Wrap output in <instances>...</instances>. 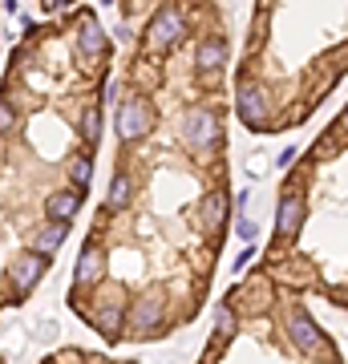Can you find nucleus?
<instances>
[{
	"instance_id": "nucleus-1",
	"label": "nucleus",
	"mask_w": 348,
	"mask_h": 364,
	"mask_svg": "<svg viewBox=\"0 0 348 364\" xmlns=\"http://www.w3.org/2000/svg\"><path fill=\"white\" fill-rule=\"evenodd\" d=\"M288 336H292L296 352H304V356H332L324 332L316 328V320H312L304 308H292V312H288Z\"/></svg>"
},
{
	"instance_id": "nucleus-2",
	"label": "nucleus",
	"mask_w": 348,
	"mask_h": 364,
	"mask_svg": "<svg viewBox=\"0 0 348 364\" xmlns=\"http://www.w3.org/2000/svg\"><path fill=\"white\" fill-rule=\"evenodd\" d=\"M150 126H154V109H150V102H142V97H126V102L117 105V117H114L117 138H126V142L146 138Z\"/></svg>"
},
{
	"instance_id": "nucleus-3",
	"label": "nucleus",
	"mask_w": 348,
	"mask_h": 364,
	"mask_svg": "<svg viewBox=\"0 0 348 364\" xmlns=\"http://www.w3.org/2000/svg\"><path fill=\"white\" fill-rule=\"evenodd\" d=\"M182 37H186V21H182L179 9H162V13L150 21V28H146L150 49H174Z\"/></svg>"
},
{
	"instance_id": "nucleus-4",
	"label": "nucleus",
	"mask_w": 348,
	"mask_h": 364,
	"mask_svg": "<svg viewBox=\"0 0 348 364\" xmlns=\"http://www.w3.org/2000/svg\"><path fill=\"white\" fill-rule=\"evenodd\" d=\"M182 134H186V142L194 150H206V146H215V138H219V117L211 114V109H203V105H194V109H186Z\"/></svg>"
},
{
	"instance_id": "nucleus-5",
	"label": "nucleus",
	"mask_w": 348,
	"mask_h": 364,
	"mask_svg": "<svg viewBox=\"0 0 348 364\" xmlns=\"http://www.w3.org/2000/svg\"><path fill=\"white\" fill-rule=\"evenodd\" d=\"M45 272H49V251H28V255H21V259L9 267V279H13L16 296L33 291V284H37Z\"/></svg>"
},
{
	"instance_id": "nucleus-6",
	"label": "nucleus",
	"mask_w": 348,
	"mask_h": 364,
	"mask_svg": "<svg viewBox=\"0 0 348 364\" xmlns=\"http://www.w3.org/2000/svg\"><path fill=\"white\" fill-rule=\"evenodd\" d=\"M300 227H304V195H300V186H288L280 198V210H275V235L292 239Z\"/></svg>"
},
{
	"instance_id": "nucleus-7",
	"label": "nucleus",
	"mask_w": 348,
	"mask_h": 364,
	"mask_svg": "<svg viewBox=\"0 0 348 364\" xmlns=\"http://www.w3.org/2000/svg\"><path fill=\"white\" fill-rule=\"evenodd\" d=\"M239 117H243L251 130L263 126V117H268V97H263V90H255V85H243L239 90Z\"/></svg>"
},
{
	"instance_id": "nucleus-8",
	"label": "nucleus",
	"mask_w": 348,
	"mask_h": 364,
	"mask_svg": "<svg viewBox=\"0 0 348 364\" xmlns=\"http://www.w3.org/2000/svg\"><path fill=\"white\" fill-rule=\"evenodd\" d=\"M158 320H162V296H142L134 308H130L126 328H134V332H146V328H154Z\"/></svg>"
},
{
	"instance_id": "nucleus-9",
	"label": "nucleus",
	"mask_w": 348,
	"mask_h": 364,
	"mask_svg": "<svg viewBox=\"0 0 348 364\" xmlns=\"http://www.w3.org/2000/svg\"><path fill=\"white\" fill-rule=\"evenodd\" d=\"M223 61H227V41L223 37H206L203 45L194 49V69H203V73L223 69Z\"/></svg>"
},
{
	"instance_id": "nucleus-10",
	"label": "nucleus",
	"mask_w": 348,
	"mask_h": 364,
	"mask_svg": "<svg viewBox=\"0 0 348 364\" xmlns=\"http://www.w3.org/2000/svg\"><path fill=\"white\" fill-rule=\"evenodd\" d=\"M45 210H49V219L69 223V219H73V215L81 210V186H78V191H57V195L45 203Z\"/></svg>"
},
{
	"instance_id": "nucleus-11",
	"label": "nucleus",
	"mask_w": 348,
	"mask_h": 364,
	"mask_svg": "<svg viewBox=\"0 0 348 364\" xmlns=\"http://www.w3.org/2000/svg\"><path fill=\"white\" fill-rule=\"evenodd\" d=\"M105 272V259H102V251H97V243H90V247L81 251V263H78V287H90L97 284Z\"/></svg>"
},
{
	"instance_id": "nucleus-12",
	"label": "nucleus",
	"mask_w": 348,
	"mask_h": 364,
	"mask_svg": "<svg viewBox=\"0 0 348 364\" xmlns=\"http://www.w3.org/2000/svg\"><path fill=\"white\" fill-rule=\"evenodd\" d=\"M199 219H203L206 231H223V219H227V195H206L203 207H199Z\"/></svg>"
},
{
	"instance_id": "nucleus-13",
	"label": "nucleus",
	"mask_w": 348,
	"mask_h": 364,
	"mask_svg": "<svg viewBox=\"0 0 348 364\" xmlns=\"http://www.w3.org/2000/svg\"><path fill=\"white\" fill-rule=\"evenodd\" d=\"M102 45H105V33L97 28V21H85V25H81V53H85V57H97Z\"/></svg>"
},
{
	"instance_id": "nucleus-14",
	"label": "nucleus",
	"mask_w": 348,
	"mask_h": 364,
	"mask_svg": "<svg viewBox=\"0 0 348 364\" xmlns=\"http://www.w3.org/2000/svg\"><path fill=\"white\" fill-rule=\"evenodd\" d=\"M61 239H65V223L53 219L49 227L37 235V247H41V251H57V247H61Z\"/></svg>"
},
{
	"instance_id": "nucleus-15",
	"label": "nucleus",
	"mask_w": 348,
	"mask_h": 364,
	"mask_svg": "<svg viewBox=\"0 0 348 364\" xmlns=\"http://www.w3.org/2000/svg\"><path fill=\"white\" fill-rule=\"evenodd\" d=\"M130 207V174H117L110 186V210H126Z\"/></svg>"
},
{
	"instance_id": "nucleus-16",
	"label": "nucleus",
	"mask_w": 348,
	"mask_h": 364,
	"mask_svg": "<svg viewBox=\"0 0 348 364\" xmlns=\"http://www.w3.org/2000/svg\"><path fill=\"white\" fill-rule=\"evenodd\" d=\"M97 122H102V109L90 105V109L81 114V134H85V142L90 146H97V138H102V134H97Z\"/></svg>"
},
{
	"instance_id": "nucleus-17",
	"label": "nucleus",
	"mask_w": 348,
	"mask_h": 364,
	"mask_svg": "<svg viewBox=\"0 0 348 364\" xmlns=\"http://www.w3.org/2000/svg\"><path fill=\"white\" fill-rule=\"evenodd\" d=\"M231 332H235V316L227 312V308H219V316H215V344H211V352L219 348V344L231 336Z\"/></svg>"
},
{
	"instance_id": "nucleus-18",
	"label": "nucleus",
	"mask_w": 348,
	"mask_h": 364,
	"mask_svg": "<svg viewBox=\"0 0 348 364\" xmlns=\"http://www.w3.org/2000/svg\"><path fill=\"white\" fill-rule=\"evenodd\" d=\"M90 178H93V162H90L85 154L73 158V182H78L81 191H85V186H90Z\"/></svg>"
},
{
	"instance_id": "nucleus-19",
	"label": "nucleus",
	"mask_w": 348,
	"mask_h": 364,
	"mask_svg": "<svg viewBox=\"0 0 348 364\" xmlns=\"http://www.w3.org/2000/svg\"><path fill=\"white\" fill-rule=\"evenodd\" d=\"M235 235L243 239V243H255V235H259V227L251 219H239V227H235Z\"/></svg>"
},
{
	"instance_id": "nucleus-20",
	"label": "nucleus",
	"mask_w": 348,
	"mask_h": 364,
	"mask_svg": "<svg viewBox=\"0 0 348 364\" xmlns=\"http://www.w3.org/2000/svg\"><path fill=\"white\" fill-rule=\"evenodd\" d=\"M16 126V114H13V105L9 102H0V134H9Z\"/></svg>"
},
{
	"instance_id": "nucleus-21",
	"label": "nucleus",
	"mask_w": 348,
	"mask_h": 364,
	"mask_svg": "<svg viewBox=\"0 0 348 364\" xmlns=\"http://www.w3.org/2000/svg\"><path fill=\"white\" fill-rule=\"evenodd\" d=\"M97 324H105L110 332H117V324H122V312H117V308H105V312H97Z\"/></svg>"
},
{
	"instance_id": "nucleus-22",
	"label": "nucleus",
	"mask_w": 348,
	"mask_h": 364,
	"mask_svg": "<svg viewBox=\"0 0 348 364\" xmlns=\"http://www.w3.org/2000/svg\"><path fill=\"white\" fill-rule=\"evenodd\" d=\"M61 4H65V0H49V9H61Z\"/></svg>"
},
{
	"instance_id": "nucleus-23",
	"label": "nucleus",
	"mask_w": 348,
	"mask_h": 364,
	"mask_svg": "<svg viewBox=\"0 0 348 364\" xmlns=\"http://www.w3.org/2000/svg\"><path fill=\"white\" fill-rule=\"evenodd\" d=\"M340 126H344V130H348V109H344V117H340Z\"/></svg>"
}]
</instances>
